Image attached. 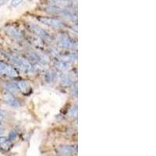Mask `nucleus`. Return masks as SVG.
<instances>
[{
	"label": "nucleus",
	"instance_id": "obj_1",
	"mask_svg": "<svg viewBox=\"0 0 156 156\" xmlns=\"http://www.w3.org/2000/svg\"><path fill=\"white\" fill-rule=\"evenodd\" d=\"M9 58H10V60L12 61L20 69H21L22 71H23L24 73H32V72H34L33 66H32L26 59H24V58H22V57L18 56V55H11Z\"/></svg>",
	"mask_w": 156,
	"mask_h": 156
},
{
	"label": "nucleus",
	"instance_id": "obj_2",
	"mask_svg": "<svg viewBox=\"0 0 156 156\" xmlns=\"http://www.w3.org/2000/svg\"><path fill=\"white\" fill-rule=\"evenodd\" d=\"M30 28L33 33H34L36 35L38 36V37H40L41 38L44 39V41H49L51 40V37L49 36V34H48V33L45 31V30H44L43 29H41V27H38V26H37V25L34 24V23H31V24H30Z\"/></svg>",
	"mask_w": 156,
	"mask_h": 156
},
{
	"label": "nucleus",
	"instance_id": "obj_3",
	"mask_svg": "<svg viewBox=\"0 0 156 156\" xmlns=\"http://www.w3.org/2000/svg\"><path fill=\"white\" fill-rule=\"evenodd\" d=\"M39 21L41 22L44 24H46L50 27H55V28H59L63 26L62 23H61L58 20L53 19V18H49V17H38L37 18Z\"/></svg>",
	"mask_w": 156,
	"mask_h": 156
},
{
	"label": "nucleus",
	"instance_id": "obj_4",
	"mask_svg": "<svg viewBox=\"0 0 156 156\" xmlns=\"http://www.w3.org/2000/svg\"><path fill=\"white\" fill-rule=\"evenodd\" d=\"M0 73H5V74L12 76H17V73L13 68L10 67L9 65L5 64L3 62H1V61H0Z\"/></svg>",
	"mask_w": 156,
	"mask_h": 156
},
{
	"label": "nucleus",
	"instance_id": "obj_5",
	"mask_svg": "<svg viewBox=\"0 0 156 156\" xmlns=\"http://www.w3.org/2000/svg\"><path fill=\"white\" fill-rule=\"evenodd\" d=\"M76 148L73 146H69V145H63L60 146L57 149V152L59 154H62V155H70V154H73L76 152Z\"/></svg>",
	"mask_w": 156,
	"mask_h": 156
},
{
	"label": "nucleus",
	"instance_id": "obj_6",
	"mask_svg": "<svg viewBox=\"0 0 156 156\" xmlns=\"http://www.w3.org/2000/svg\"><path fill=\"white\" fill-rule=\"evenodd\" d=\"M5 32L7 33L8 35L15 40H20L22 38V34L20 31L13 27H7L5 28Z\"/></svg>",
	"mask_w": 156,
	"mask_h": 156
},
{
	"label": "nucleus",
	"instance_id": "obj_7",
	"mask_svg": "<svg viewBox=\"0 0 156 156\" xmlns=\"http://www.w3.org/2000/svg\"><path fill=\"white\" fill-rule=\"evenodd\" d=\"M3 99L5 101V102L6 104H8L9 105L12 107H19L20 106V102L17 99H16V98H14L13 96L11 94H4Z\"/></svg>",
	"mask_w": 156,
	"mask_h": 156
},
{
	"label": "nucleus",
	"instance_id": "obj_8",
	"mask_svg": "<svg viewBox=\"0 0 156 156\" xmlns=\"http://www.w3.org/2000/svg\"><path fill=\"white\" fill-rule=\"evenodd\" d=\"M58 41H59L61 45L65 47V48H71L74 44V43L65 34H61V35L58 36Z\"/></svg>",
	"mask_w": 156,
	"mask_h": 156
},
{
	"label": "nucleus",
	"instance_id": "obj_9",
	"mask_svg": "<svg viewBox=\"0 0 156 156\" xmlns=\"http://www.w3.org/2000/svg\"><path fill=\"white\" fill-rule=\"evenodd\" d=\"M17 87L20 90L23 91V92H27L30 90V86L28 83L25 81H18L17 82Z\"/></svg>",
	"mask_w": 156,
	"mask_h": 156
},
{
	"label": "nucleus",
	"instance_id": "obj_10",
	"mask_svg": "<svg viewBox=\"0 0 156 156\" xmlns=\"http://www.w3.org/2000/svg\"><path fill=\"white\" fill-rule=\"evenodd\" d=\"M5 87L6 90H8L9 91H10V92H16V91H18V90H19L17 85L14 83H5Z\"/></svg>",
	"mask_w": 156,
	"mask_h": 156
},
{
	"label": "nucleus",
	"instance_id": "obj_11",
	"mask_svg": "<svg viewBox=\"0 0 156 156\" xmlns=\"http://www.w3.org/2000/svg\"><path fill=\"white\" fill-rule=\"evenodd\" d=\"M0 146L5 149H8L9 147V140L5 136H0Z\"/></svg>",
	"mask_w": 156,
	"mask_h": 156
},
{
	"label": "nucleus",
	"instance_id": "obj_12",
	"mask_svg": "<svg viewBox=\"0 0 156 156\" xmlns=\"http://www.w3.org/2000/svg\"><path fill=\"white\" fill-rule=\"evenodd\" d=\"M55 74L52 72H50V73H46L45 75V80H47L48 82H51L52 80H55Z\"/></svg>",
	"mask_w": 156,
	"mask_h": 156
},
{
	"label": "nucleus",
	"instance_id": "obj_13",
	"mask_svg": "<svg viewBox=\"0 0 156 156\" xmlns=\"http://www.w3.org/2000/svg\"><path fill=\"white\" fill-rule=\"evenodd\" d=\"M17 136V133H16L15 130H12V131L9 133V136H8V140L9 141H12V140H14L16 139V137Z\"/></svg>",
	"mask_w": 156,
	"mask_h": 156
},
{
	"label": "nucleus",
	"instance_id": "obj_14",
	"mask_svg": "<svg viewBox=\"0 0 156 156\" xmlns=\"http://www.w3.org/2000/svg\"><path fill=\"white\" fill-rule=\"evenodd\" d=\"M69 114H70L71 116H76V115H77V105H73V108H71L70 111H69Z\"/></svg>",
	"mask_w": 156,
	"mask_h": 156
},
{
	"label": "nucleus",
	"instance_id": "obj_15",
	"mask_svg": "<svg viewBox=\"0 0 156 156\" xmlns=\"http://www.w3.org/2000/svg\"><path fill=\"white\" fill-rule=\"evenodd\" d=\"M23 0H12V2H11V5L13 6V7H16L19 5L23 2Z\"/></svg>",
	"mask_w": 156,
	"mask_h": 156
},
{
	"label": "nucleus",
	"instance_id": "obj_16",
	"mask_svg": "<svg viewBox=\"0 0 156 156\" xmlns=\"http://www.w3.org/2000/svg\"><path fill=\"white\" fill-rule=\"evenodd\" d=\"M9 0H0V6H2V5H5L6 2H8Z\"/></svg>",
	"mask_w": 156,
	"mask_h": 156
},
{
	"label": "nucleus",
	"instance_id": "obj_17",
	"mask_svg": "<svg viewBox=\"0 0 156 156\" xmlns=\"http://www.w3.org/2000/svg\"><path fill=\"white\" fill-rule=\"evenodd\" d=\"M3 133H4V130L2 129V128L0 127V135L3 134Z\"/></svg>",
	"mask_w": 156,
	"mask_h": 156
}]
</instances>
